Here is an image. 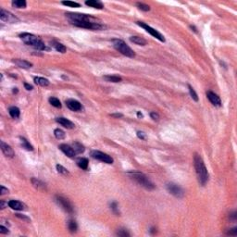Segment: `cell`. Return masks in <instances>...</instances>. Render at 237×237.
Instances as JSON below:
<instances>
[{"instance_id": "cell-15", "label": "cell", "mask_w": 237, "mask_h": 237, "mask_svg": "<svg viewBox=\"0 0 237 237\" xmlns=\"http://www.w3.org/2000/svg\"><path fill=\"white\" fill-rule=\"evenodd\" d=\"M56 121L57 123H59L60 125H62L64 128H67V129H73L75 127L74 123L72 122L66 118H63V117H59V118H56Z\"/></svg>"}, {"instance_id": "cell-25", "label": "cell", "mask_w": 237, "mask_h": 237, "mask_svg": "<svg viewBox=\"0 0 237 237\" xmlns=\"http://www.w3.org/2000/svg\"><path fill=\"white\" fill-rule=\"evenodd\" d=\"M20 143H21V145H22V147L25 148L26 150H28V151H33L34 150V147H33V145H32L25 138L23 137H20Z\"/></svg>"}, {"instance_id": "cell-35", "label": "cell", "mask_w": 237, "mask_h": 237, "mask_svg": "<svg viewBox=\"0 0 237 237\" xmlns=\"http://www.w3.org/2000/svg\"><path fill=\"white\" fill-rule=\"evenodd\" d=\"M117 235L121 236V237H128L130 236V233H129L125 229H120L117 231Z\"/></svg>"}, {"instance_id": "cell-48", "label": "cell", "mask_w": 237, "mask_h": 237, "mask_svg": "<svg viewBox=\"0 0 237 237\" xmlns=\"http://www.w3.org/2000/svg\"><path fill=\"white\" fill-rule=\"evenodd\" d=\"M155 231H156L155 228H151V229H150V233H155Z\"/></svg>"}, {"instance_id": "cell-13", "label": "cell", "mask_w": 237, "mask_h": 237, "mask_svg": "<svg viewBox=\"0 0 237 237\" xmlns=\"http://www.w3.org/2000/svg\"><path fill=\"white\" fill-rule=\"evenodd\" d=\"M207 96H208V100L211 102L212 105L216 106V107L222 106V100H220V98L215 93L211 92V91H208V92L207 93Z\"/></svg>"}, {"instance_id": "cell-12", "label": "cell", "mask_w": 237, "mask_h": 237, "mask_svg": "<svg viewBox=\"0 0 237 237\" xmlns=\"http://www.w3.org/2000/svg\"><path fill=\"white\" fill-rule=\"evenodd\" d=\"M59 149H60L61 151L69 158H74L75 155H76V152L74 151L72 147H69V145H68L66 144H62L59 145Z\"/></svg>"}, {"instance_id": "cell-24", "label": "cell", "mask_w": 237, "mask_h": 237, "mask_svg": "<svg viewBox=\"0 0 237 237\" xmlns=\"http://www.w3.org/2000/svg\"><path fill=\"white\" fill-rule=\"evenodd\" d=\"M34 83L38 85H41V86H48L49 85V81L46 78H43V77H35L34 78Z\"/></svg>"}, {"instance_id": "cell-11", "label": "cell", "mask_w": 237, "mask_h": 237, "mask_svg": "<svg viewBox=\"0 0 237 237\" xmlns=\"http://www.w3.org/2000/svg\"><path fill=\"white\" fill-rule=\"evenodd\" d=\"M66 105L69 109L72 111H81L83 109V106L79 101L75 99H68L66 101Z\"/></svg>"}, {"instance_id": "cell-34", "label": "cell", "mask_w": 237, "mask_h": 237, "mask_svg": "<svg viewBox=\"0 0 237 237\" xmlns=\"http://www.w3.org/2000/svg\"><path fill=\"white\" fill-rule=\"evenodd\" d=\"M62 4L65 5V6L71 7V8H79L80 7V4L79 3L73 2V1H63Z\"/></svg>"}, {"instance_id": "cell-40", "label": "cell", "mask_w": 237, "mask_h": 237, "mask_svg": "<svg viewBox=\"0 0 237 237\" xmlns=\"http://www.w3.org/2000/svg\"><path fill=\"white\" fill-rule=\"evenodd\" d=\"M0 233H4V234H7V233H8V230L6 227H4L3 225H1V226H0Z\"/></svg>"}, {"instance_id": "cell-32", "label": "cell", "mask_w": 237, "mask_h": 237, "mask_svg": "<svg viewBox=\"0 0 237 237\" xmlns=\"http://www.w3.org/2000/svg\"><path fill=\"white\" fill-rule=\"evenodd\" d=\"M57 170L58 173H60V174H63V175H68L69 174V171L67 169L64 168L63 166L61 165H57Z\"/></svg>"}, {"instance_id": "cell-39", "label": "cell", "mask_w": 237, "mask_h": 237, "mask_svg": "<svg viewBox=\"0 0 237 237\" xmlns=\"http://www.w3.org/2000/svg\"><path fill=\"white\" fill-rule=\"evenodd\" d=\"M137 136L140 138V139H142V140H145V138H147V136H145V133L144 132H137Z\"/></svg>"}, {"instance_id": "cell-7", "label": "cell", "mask_w": 237, "mask_h": 237, "mask_svg": "<svg viewBox=\"0 0 237 237\" xmlns=\"http://www.w3.org/2000/svg\"><path fill=\"white\" fill-rule=\"evenodd\" d=\"M166 188H167V190L169 191V193H170L171 195H173L175 197L182 198L184 196V192L182 189V187H180L176 184H173V182H169V184H167Z\"/></svg>"}, {"instance_id": "cell-20", "label": "cell", "mask_w": 237, "mask_h": 237, "mask_svg": "<svg viewBox=\"0 0 237 237\" xmlns=\"http://www.w3.org/2000/svg\"><path fill=\"white\" fill-rule=\"evenodd\" d=\"M52 46L55 48V49L57 51V52H60V53H65L66 52V47L64 45H62L61 43H58V42H56V41H53L51 43Z\"/></svg>"}, {"instance_id": "cell-21", "label": "cell", "mask_w": 237, "mask_h": 237, "mask_svg": "<svg viewBox=\"0 0 237 237\" xmlns=\"http://www.w3.org/2000/svg\"><path fill=\"white\" fill-rule=\"evenodd\" d=\"M104 79L107 82H110V83H120L121 82V77L117 76V75H106L104 76Z\"/></svg>"}, {"instance_id": "cell-19", "label": "cell", "mask_w": 237, "mask_h": 237, "mask_svg": "<svg viewBox=\"0 0 237 237\" xmlns=\"http://www.w3.org/2000/svg\"><path fill=\"white\" fill-rule=\"evenodd\" d=\"M130 41L133 42V44L138 45V46H145L147 45V41H145L142 37L139 36H132L130 37Z\"/></svg>"}, {"instance_id": "cell-2", "label": "cell", "mask_w": 237, "mask_h": 237, "mask_svg": "<svg viewBox=\"0 0 237 237\" xmlns=\"http://www.w3.org/2000/svg\"><path fill=\"white\" fill-rule=\"evenodd\" d=\"M20 37L26 45L33 46L37 50H46V46L44 43L42 42V40L34 34H28V33H23L20 35Z\"/></svg>"}, {"instance_id": "cell-45", "label": "cell", "mask_w": 237, "mask_h": 237, "mask_svg": "<svg viewBox=\"0 0 237 237\" xmlns=\"http://www.w3.org/2000/svg\"><path fill=\"white\" fill-rule=\"evenodd\" d=\"M5 207H6V203H5L4 201H1V202H0V208H1V209H4Z\"/></svg>"}, {"instance_id": "cell-27", "label": "cell", "mask_w": 237, "mask_h": 237, "mask_svg": "<svg viewBox=\"0 0 237 237\" xmlns=\"http://www.w3.org/2000/svg\"><path fill=\"white\" fill-rule=\"evenodd\" d=\"M68 228L69 230L71 233H76L77 231V229H78V225L76 223V222L73 219H69V222H68Z\"/></svg>"}, {"instance_id": "cell-10", "label": "cell", "mask_w": 237, "mask_h": 237, "mask_svg": "<svg viewBox=\"0 0 237 237\" xmlns=\"http://www.w3.org/2000/svg\"><path fill=\"white\" fill-rule=\"evenodd\" d=\"M56 201L65 211H67L69 213L73 212V207H72V203L69 202L68 199L64 198L63 196H56Z\"/></svg>"}, {"instance_id": "cell-8", "label": "cell", "mask_w": 237, "mask_h": 237, "mask_svg": "<svg viewBox=\"0 0 237 237\" xmlns=\"http://www.w3.org/2000/svg\"><path fill=\"white\" fill-rule=\"evenodd\" d=\"M91 156H92V158L97 159V160H100L104 163H107V164L113 163V158L110 157V156H109L106 153L101 152V151H98V150H93V151L91 152Z\"/></svg>"}, {"instance_id": "cell-41", "label": "cell", "mask_w": 237, "mask_h": 237, "mask_svg": "<svg viewBox=\"0 0 237 237\" xmlns=\"http://www.w3.org/2000/svg\"><path fill=\"white\" fill-rule=\"evenodd\" d=\"M8 193V188H5L3 185L0 187V194L1 195H6V194Z\"/></svg>"}, {"instance_id": "cell-49", "label": "cell", "mask_w": 237, "mask_h": 237, "mask_svg": "<svg viewBox=\"0 0 237 237\" xmlns=\"http://www.w3.org/2000/svg\"><path fill=\"white\" fill-rule=\"evenodd\" d=\"M13 92H14V93H17V92H18V90H17V88H14V90H13Z\"/></svg>"}, {"instance_id": "cell-30", "label": "cell", "mask_w": 237, "mask_h": 237, "mask_svg": "<svg viewBox=\"0 0 237 237\" xmlns=\"http://www.w3.org/2000/svg\"><path fill=\"white\" fill-rule=\"evenodd\" d=\"M54 134H55L57 139L61 140V139L65 138V133H64L62 130H60V129H56V130L54 131Z\"/></svg>"}, {"instance_id": "cell-29", "label": "cell", "mask_w": 237, "mask_h": 237, "mask_svg": "<svg viewBox=\"0 0 237 237\" xmlns=\"http://www.w3.org/2000/svg\"><path fill=\"white\" fill-rule=\"evenodd\" d=\"M49 103L55 107H57V109H60L61 107V103L57 97H50L49 98Z\"/></svg>"}, {"instance_id": "cell-33", "label": "cell", "mask_w": 237, "mask_h": 237, "mask_svg": "<svg viewBox=\"0 0 237 237\" xmlns=\"http://www.w3.org/2000/svg\"><path fill=\"white\" fill-rule=\"evenodd\" d=\"M188 88H189V92H190V95H191V96H192V98L195 100V101H198V96H197V94L196 93V91L194 90V88L192 87V86L189 84L188 85Z\"/></svg>"}, {"instance_id": "cell-47", "label": "cell", "mask_w": 237, "mask_h": 237, "mask_svg": "<svg viewBox=\"0 0 237 237\" xmlns=\"http://www.w3.org/2000/svg\"><path fill=\"white\" fill-rule=\"evenodd\" d=\"M137 116H138V118H143L144 117L141 112H137Z\"/></svg>"}, {"instance_id": "cell-23", "label": "cell", "mask_w": 237, "mask_h": 237, "mask_svg": "<svg viewBox=\"0 0 237 237\" xmlns=\"http://www.w3.org/2000/svg\"><path fill=\"white\" fill-rule=\"evenodd\" d=\"M8 112H9V115L11 116L13 118H17L20 117V111L19 109V107H9L8 109Z\"/></svg>"}, {"instance_id": "cell-44", "label": "cell", "mask_w": 237, "mask_h": 237, "mask_svg": "<svg viewBox=\"0 0 237 237\" xmlns=\"http://www.w3.org/2000/svg\"><path fill=\"white\" fill-rule=\"evenodd\" d=\"M24 86H25V88L28 90V91H31V90H33V86L28 84V83H24Z\"/></svg>"}, {"instance_id": "cell-31", "label": "cell", "mask_w": 237, "mask_h": 237, "mask_svg": "<svg viewBox=\"0 0 237 237\" xmlns=\"http://www.w3.org/2000/svg\"><path fill=\"white\" fill-rule=\"evenodd\" d=\"M32 182H33V184L36 188H42V189H44V188L46 187L45 184H43L41 181H39L38 179H36V178H33V179H32Z\"/></svg>"}, {"instance_id": "cell-4", "label": "cell", "mask_w": 237, "mask_h": 237, "mask_svg": "<svg viewBox=\"0 0 237 237\" xmlns=\"http://www.w3.org/2000/svg\"><path fill=\"white\" fill-rule=\"evenodd\" d=\"M112 44H113V46L115 47V49H117L118 52H121L122 55H124L128 57H135V53L133 52V50L130 46L126 45V43L124 41H122L121 39H113Z\"/></svg>"}, {"instance_id": "cell-17", "label": "cell", "mask_w": 237, "mask_h": 237, "mask_svg": "<svg viewBox=\"0 0 237 237\" xmlns=\"http://www.w3.org/2000/svg\"><path fill=\"white\" fill-rule=\"evenodd\" d=\"M13 62L17 65L18 67L20 68H22V69H30L33 66V64L26 61V60H23V59H14Z\"/></svg>"}, {"instance_id": "cell-42", "label": "cell", "mask_w": 237, "mask_h": 237, "mask_svg": "<svg viewBox=\"0 0 237 237\" xmlns=\"http://www.w3.org/2000/svg\"><path fill=\"white\" fill-rule=\"evenodd\" d=\"M16 216H17L18 218H20V219H21L26 220V222H30V219H28V218L25 217V216H22V215H20V214H16Z\"/></svg>"}, {"instance_id": "cell-46", "label": "cell", "mask_w": 237, "mask_h": 237, "mask_svg": "<svg viewBox=\"0 0 237 237\" xmlns=\"http://www.w3.org/2000/svg\"><path fill=\"white\" fill-rule=\"evenodd\" d=\"M111 117H116V118H121L122 114H111Z\"/></svg>"}, {"instance_id": "cell-28", "label": "cell", "mask_w": 237, "mask_h": 237, "mask_svg": "<svg viewBox=\"0 0 237 237\" xmlns=\"http://www.w3.org/2000/svg\"><path fill=\"white\" fill-rule=\"evenodd\" d=\"M12 6L17 8H24L26 7V1H24V0H15L12 2Z\"/></svg>"}, {"instance_id": "cell-6", "label": "cell", "mask_w": 237, "mask_h": 237, "mask_svg": "<svg viewBox=\"0 0 237 237\" xmlns=\"http://www.w3.org/2000/svg\"><path fill=\"white\" fill-rule=\"evenodd\" d=\"M140 27H142V28H144L145 31L147 32L148 34H151L152 36H154L155 38H157V39H158L159 41H161V42H165V38H164V36L161 34L159 32H158L157 30L156 29H154V28H152V27H150L149 25H147V24H145V23H144V22H142V21H137L136 22Z\"/></svg>"}, {"instance_id": "cell-43", "label": "cell", "mask_w": 237, "mask_h": 237, "mask_svg": "<svg viewBox=\"0 0 237 237\" xmlns=\"http://www.w3.org/2000/svg\"><path fill=\"white\" fill-rule=\"evenodd\" d=\"M110 207H111V208H112L113 210H114L116 213H118V212H117V208H118V207H117V203H115V202H114V203H112V204L110 205Z\"/></svg>"}, {"instance_id": "cell-37", "label": "cell", "mask_w": 237, "mask_h": 237, "mask_svg": "<svg viewBox=\"0 0 237 237\" xmlns=\"http://www.w3.org/2000/svg\"><path fill=\"white\" fill-rule=\"evenodd\" d=\"M150 117H151L154 121H158L159 120V115L158 114V113H156V112H151V113H150Z\"/></svg>"}, {"instance_id": "cell-3", "label": "cell", "mask_w": 237, "mask_h": 237, "mask_svg": "<svg viewBox=\"0 0 237 237\" xmlns=\"http://www.w3.org/2000/svg\"><path fill=\"white\" fill-rule=\"evenodd\" d=\"M128 175L130 176L132 179H133L137 184H139L141 186L147 190H153L155 188V185L153 182L150 181L148 178L145 176L144 174L141 173V172H137V171H130L128 172Z\"/></svg>"}, {"instance_id": "cell-26", "label": "cell", "mask_w": 237, "mask_h": 237, "mask_svg": "<svg viewBox=\"0 0 237 237\" xmlns=\"http://www.w3.org/2000/svg\"><path fill=\"white\" fill-rule=\"evenodd\" d=\"M72 148L74 149V151L76 152V154H81L84 152V147L80 143L75 142L72 144Z\"/></svg>"}, {"instance_id": "cell-9", "label": "cell", "mask_w": 237, "mask_h": 237, "mask_svg": "<svg viewBox=\"0 0 237 237\" xmlns=\"http://www.w3.org/2000/svg\"><path fill=\"white\" fill-rule=\"evenodd\" d=\"M0 19L1 20L5 21V22H8V23H16L20 21V20L14 16L12 13H10L7 10H5L3 8L0 9Z\"/></svg>"}, {"instance_id": "cell-38", "label": "cell", "mask_w": 237, "mask_h": 237, "mask_svg": "<svg viewBox=\"0 0 237 237\" xmlns=\"http://www.w3.org/2000/svg\"><path fill=\"white\" fill-rule=\"evenodd\" d=\"M227 234H229V235H233V236H235V235H237V228H233V229H231L228 233H227Z\"/></svg>"}, {"instance_id": "cell-14", "label": "cell", "mask_w": 237, "mask_h": 237, "mask_svg": "<svg viewBox=\"0 0 237 237\" xmlns=\"http://www.w3.org/2000/svg\"><path fill=\"white\" fill-rule=\"evenodd\" d=\"M0 144H1V150H2V152L4 153V155L6 156V157H8V158H13V157H14V156H15V153H14V151H13V149L11 148V147H9V145L7 144H5L3 141H1Z\"/></svg>"}, {"instance_id": "cell-22", "label": "cell", "mask_w": 237, "mask_h": 237, "mask_svg": "<svg viewBox=\"0 0 237 237\" xmlns=\"http://www.w3.org/2000/svg\"><path fill=\"white\" fill-rule=\"evenodd\" d=\"M77 165L82 170H87L88 169V159L84 158H81L77 160Z\"/></svg>"}, {"instance_id": "cell-5", "label": "cell", "mask_w": 237, "mask_h": 237, "mask_svg": "<svg viewBox=\"0 0 237 237\" xmlns=\"http://www.w3.org/2000/svg\"><path fill=\"white\" fill-rule=\"evenodd\" d=\"M69 22L72 21H90L94 23H101L98 19H95L90 15L81 14V13H67L66 14Z\"/></svg>"}, {"instance_id": "cell-36", "label": "cell", "mask_w": 237, "mask_h": 237, "mask_svg": "<svg viewBox=\"0 0 237 237\" xmlns=\"http://www.w3.org/2000/svg\"><path fill=\"white\" fill-rule=\"evenodd\" d=\"M137 7L139 9L143 10V11H149L150 10V7L148 6V5H145L143 3H137Z\"/></svg>"}, {"instance_id": "cell-16", "label": "cell", "mask_w": 237, "mask_h": 237, "mask_svg": "<svg viewBox=\"0 0 237 237\" xmlns=\"http://www.w3.org/2000/svg\"><path fill=\"white\" fill-rule=\"evenodd\" d=\"M8 204V207L14 209V210H23L26 208V206L23 203H21L18 200H10Z\"/></svg>"}, {"instance_id": "cell-1", "label": "cell", "mask_w": 237, "mask_h": 237, "mask_svg": "<svg viewBox=\"0 0 237 237\" xmlns=\"http://www.w3.org/2000/svg\"><path fill=\"white\" fill-rule=\"evenodd\" d=\"M195 168H196V172L199 182H200L202 185H205L208 181L209 175H208V171L206 168V166H205L204 161L199 155L195 156Z\"/></svg>"}, {"instance_id": "cell-18", "label": "cell", "mask_w": 237, "mask_h": 237, "mask_svg": "<svg viewBox=\"0 0 237 237\" xmlns=\"http://www.w3.org/2000/svg\"><path fill=\"white\" fill-rule=\"evenodd\" d=\"M85 5L91 7V8H95L97 9H102L104 8L103 4L99 1H96V0H88V1H85Z\"/></svg>"}]
</instances>
